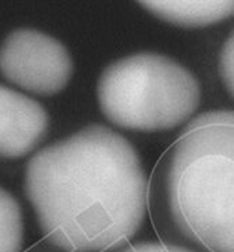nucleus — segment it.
<instances>
[{
  "label": "nucleus",
  "mask_w": 234,
  "mask_h": 252,
  "mask_svg": "<svg viewBox=\"0 0 234 252\" xmlns=\"http://www.w3.org/2000/svg\"><path fill=\"white\" fill-rule=\"evenodd\" d=\"M25 192L51 244L66 252L119 248L143 226L148 181L134 147L90 125L29 160Z\"/></svg>",
  "instance_id": "nucleus-1"
},
{
  "label": "nucleus",
  "mask_w": 234,
  "mask_h": 252,
  "mask_svg": "<svg viewBox=\"0 0 234 252\" xmlns=\"http://www.w3.org/2000/svg\"><path fill=\"white\" fill-rule=\"evenodd\" d=\"M166 197L178 230L208 252H234V111H208L173 145Z\"/></svg>",
  "instance_id": "nucleus-2"
},
{
  "label": "nucleus",
  "mask_w": 234,
  "mask_h": 252,
  "mask_svg": "<svg viewBox=\"0 0 234 252\" xmlns=\"http://www.w3.org/2000/svg\"><path fill=\"white\" fill-rule=\"evenodd\" d=\"M101 113L113 125L136 132L174 129L196 113L202 88L170 58L141 52L111 63L97 82Z\"/></svg>",
  "instance_id": "nucleus-3"
},
{
  "label": "nucleus",
  "mask_w": 234,
  "mask_h": 252,
  "mask_svg": "<svg viewBox=\"0 0 234 252\" xmlns=\"http://www.w3.org/2000/svg\"><path fill=\"white\" fill-rule=\"evenodd\" d=\"M0 71L19 88L51 96L69 84L73 59L57 38L34 29H18L0 47Z\"/></svg>",
  "instance_id": "nucleus-4"
},
{
  "label": "nucleus",
  "mask_w": 234,
  "mask_h": 252,
  "mask_svg": "<svg viewBox=\"0 0 234 252\" xmlns=\"http://www.w3.org/2000/svg\"><path fill=\"white\" fill-rule=\"evenodd\" d=\"M50 118L37 101L0 85V158L30 154L48 133Z\"/></svg>",
  "instance_id": "nucleus-5"
},
{
  "label": "nucleus",
  "mask_w": 234,
  "mask_h": 252,
  "mask_svg": "<svg viewBox=\"0 0 234 252\" xmlns=\"http://www.w3.org/2000/svg\"><path fill=\"white\" fill-rule=\"evenodd\" d=\"M162 21L181 28H205L234 15V0H137Z\"/></svg>",
  "instance_id": "nucleus-6"
},
{
  "label": "nucleus",
  "mask_w": 234,
  "mask_h": 252,
  "mask_svg": "<svg viewBox=\"0 0 234 252\" xmlns=\"http://www.w3.org/2000/svg\"><path fill=\"white\" fill-rule=\"evenodd\" d=\"M22 244V210L11 193L0 188V252H21Z\"/></svg>",
  "instance_id": "nucleus-7"
},
{
  "label": "nucleus",
  "mask_w": 234,
  "mask_h": 252,
  "mask_svg": "<svg viewBox=\"0 0 234 252\" xmlns=\"http://www.w3.org/2000/svg\"><path fill=\"white\" fill-rule=\"evenodd\" d=\"M219 73L229 94L234 97V31L222 47L219 55Z\"/></svg>",
  "instance_id": "nucleus-8"
},
{
  "label": "nucleus",
  "mask_w": 234,
  "mask_h": 252,
  "mask_svg": "<svg viewBox=\"0 0 234 252\" xmlns=\"http://www.w3.org/2000/svg\"><path fill=\"white\" fill-rule=\"evenodd\" d=\"M120 252H195L185 248V247L176 246V244H165V243H137L133 246L126 247Z\"/></svg>",
  "instance_id": "nucleus-9"
}]
</instances>
